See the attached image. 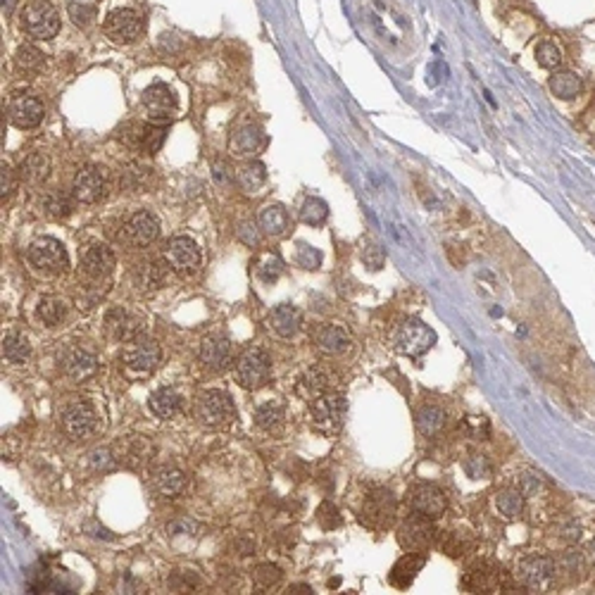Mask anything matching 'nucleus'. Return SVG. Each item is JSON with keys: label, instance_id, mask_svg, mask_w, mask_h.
<instances>
[{"label": "nucleus", "instance_id": "nucleus-1", "mask_svg": "<svg viewBox=\"0 0 595 595\" xmlns=\"http://www.w3.org/2000/svg\"><path fill=\"white\" fill-rule=\"evenodd\" d=\"M60 427H63L65 436H70L72 441H84L93 434L98 427V414L95 407L84 398H72L63 405L60 412Z\"/></svg>", "mask_w": 595, "mask_h": 595}, {"label": "nucleus", "instance_id": "nucleus-2", "mask_svg": "<svg viewBox=\"0 0 595 595\" xmlns=\"http://www.w3.org/2000/svg\"><path fill=\"white\" fill-rule=\"evenodd\" d=\"M395 350L405 358H422L424 353H429L436 343V331L429 324H424L422 319H405L395 329L393 336Z\"/></svg>", "mask_w": 595, "mask_h": 595}, {"label": "nucleus", "instance_id": "nucleus-3", "mask_svg": "<svg viewBox=\"0 0 595 595\" xmlns=\"http://www.w3.org/2000/svg\"><path fill=\"white\" fill-rule=\"evenodd\" d=\"M26 257H29L31 267L41 274H50V277H58L67 272V267H70V257H67V250L65 245L55 241V238H36L29 250H26Z\"/></svg>", "mask_w": 595, "mask_h": 595}, {"label": "nucleus", "instance_id": "nucleus-4", "mask_svg": "<svg viewBox=\"0 0 595 595\" xmlns=\"http://www.w3.org/2000/svg\"><path fill=\"white\" fill-rule=\"evenodd\" d=\"M236 376L238 384L248 391H257V388L267 386L272 376V360L267 350L262 348H248L236 362Z\"/></svg>", "mask_w": 595, "mask_h": 595}, {"label": "nucleus", "instance_id": "nucleus-5", "mask_svg": "<svg viewBox=\"0 0 595 595\" xmlns=\"http://www.w3.org/2000/svg\"><path fill=\"white\" fill-rule=\"evenodd\" d=\"M395 512H398L395 495L386 488H376L365 498V503H362L360 519H362V524L369 526V529L381 531L393 524Z\"/></svg>", "mask_w": 595, "mask_h": 595}, {"label": "nucleus", "instance_id": "nucleus-6", "mask_svg": "<svg viewBox=\"0 0 595 595\" xmlns=\"http://www.w3.org/2000/svg\"><path fill=\"white\" fill-rule=\"evenodd\" d=\"M22 26L29 36L48 41L60 31V15L48 0H33L22 12Z\"/></svg>", "mask_w": 595, "mask_h": 595}, {"label": "nucleus", "instance_id": "nucleus-7", "mask_svg": "<svg viewBox=\"0 0 595 595\" xmlns=\"http://www.w3.org/2000/svg\"><path fill=\"white\" fill-rule=\"evenodd\" d=\"M195 417L205 427H224L236 417L234 400L229 398V393L224 391H205L195 402Z\"/></svg>", "mask_w": 595, "mask_h": 595}, {"label": "nucleus", "instance_id": "nucleus-8", "mask_svg": "<svg viewBox=\"0 0 595 595\" xmlns=\"http://www.w3.org/2000/svg\"><path fill=\"white\" fill-rule=\"evenodd\" d=\"M345 398L338 393H324L312 400V427L321 434H336L343 427L345 417Z\"/></svg>", "mask_w": 595, "mask_h": 595}, {"label": "nucleus", "instance_id": "nucleus-9", "mask_svg": "<svg viewBox=\"0 0 595 595\" xmlns=\"http://www.w3.org/2000/svg\"><path fill=\"white\" fill-rule=\"evenodd\" d=\"M517 579L531 591L545 593L555 584V562L545 555H529L517 564Z\"/></svg>", "mask_w": 595, "mask_h": 595}, {"label": "nucleus", "instance_id": "nucleus-10", "mask_svg": "<svg viewBox=\"0 0 595 595\" xmlns=\"http://www.w3.org/2000/svg\"><path fill=\"white\" fill-rule=\"evenodd\" d=\"M436 540V526L431 522V517H424L419 512H414L398 531V543L409 552H424L431 548Z\"/></svg>", "mask_w": 595, "mask_h": 595}, {"label": "nucleus", "instance_id": "nucleus-11", "mask_svg": "<svg viewBox=\"0 0 595 595\" xmlns=\"http://www.w3.org/2000/svg\"><path fill=\"white\" fill-rule=\"evenodd\" d=\"M72 193L77 198V203L93 205L100 203L107 193V176L105 169H100L98 165H86L81 167L72 183Z\"/></svg>", "mask_w": 595, "mask_h": 595}, {"label": "nucleus", "instance_id": "nucleus-12", "mask_svg": "<svg viewBox=\"0 0 595 595\" xmlns=\"http://www.w3.org/2000/svg\"><path fill=\"white\" fill-rule=\"evenodd\" d=\"M165 259L174 272L191 274V272H195L198 264H200V248H198V243L188 236L172 238L165 248Z\"/></svg>", "mask_w": 595, "mask_h": 595}, {"label": "nucleus", "instance_id": "nucleus-13", "mask_svg": "<svg viewBox=\"0 0 595 595\" xmlns=\"http://www.w3.org/2000/svg\"><path fill=\"white\" fill-rule=\"evenodd\" d=\"M160 345L157 341L148 336H136L134 341H129V345L124 348V365L132 372H150L157 367L160 362Z\"/></svg>", "mask_w": 595, "mask_h": 595}, {"label": "nucleus", "instance_id": "nucleus-14", "mask_svg": "<svg viewBox=\"0 0 595 595\" xmlns=\"http://www.w3.org/2000/svg\"><path fill=\"white\" fill-rule=\"evenodd\" d=\"M143 105L150 110V122L160 127H167L172 122V114L176 110L174 93L165 84H153L143 91Z\"/></svg>", "mask_w": 595, "mask_h": 595}, {"label": "nucleus", "instance_id": "nucleus-15", "mask_svg": "<svg viewBox=\"0 0 595 595\" xmlns=\"http://www.w3.org/2000/svg\"><path fill=\"white\" fill-rule=\"evenodd\" d=\"M105 31L112 41L132 43V41H136L143 33V19L139 12H134L129 8L114 10L105 19Z\"/></svg>", "mask_w": 595, "mask_h": 595}, {"label": "nucleus", "instance_id": "nucleus-16", "mask_svg": "<svg viewBox=\"0 0 595 595\" xmlns=\"http://www.w3.org/2000/svg\"><path fill=\"white\" fill-rule=\"evenodd\" d=\"M462 586L471 593H510L515 591L510 577L503 569H471L462 579Z\"/></svg>", "mask_w": 595, "mask_h": 595}, {"label": "nucleus", "instance_id": "nucleus-17", "mask_svg": "<svg viewBox=\"0 0 595 595\" xmlns=\"http://www.w3.org/2000/svg\"><path fill=\"white\" fill-rule=\"evenodd\" d=\"M124 236L132 245H150L160 236V220L153 215V212L143 210L136 212V215L124 224Z\"/></svg>", "mask_w": 595, "mask_h": 595}, {"label": "nucleus", "instance_id": "nucleus-18", "mask_svg": "<svg viewBox=\"0 0 595 595\" xmlns=\"http://www.w3.org/2000/svg\"><path fill=\"white\" fill-rule=\"evenodd\" d=\"M60 367H63V372L70 376V379L86 381L98 372V360H95V355L81 350V348H72V350H67L63 358H60Z\"/></svg>", "mask_w": 595, "mask_h": 595}, {"label": "nucleus", "instance_id": "nucleus-19", "mask_svg": "<svg viewBox=\"0 0 595 595\" xmlns=\"http://www.w3.org/2000/svg\"><path fill=\"white\" fill-rule=\"evenodd\" d=\"M10 122L19 129H33L43 122V105L31 95H19L10 102Z\"/></svg>", "mask_w": 595, "mask_h": 595}, {"label": "nucleus", "instance_id": "nucleus-20", "mask_svg": "<svg viewBox=\"0 0 595 595\" xmlns=\"http://www.w3.org/2000/svg\"><path fill=\"white\" fill-rule=\"evenodd\" d=\"M412 510L419 512L424 517H441L446 512V495H443L441 488L431 483H419L412 491Z\"/></svg>", "mask_w": 595, "mask_h": 595}, {"label": "nucleus", "instance_id": "nucleus-21", "mask_svg": "<svg viewBox=\"0 0 595 595\" xmlns=\"http://www.w3.org/2000/svg\"><path fill=\"white\" fill-rule=\"evenodd\" d=\"M105 329L112 338L117 341H134L136 336H141V321L134 317L132 312L122 310V307H114L105 314Z\"/></svg>", "mask_w": 595, "mask_h": 595}, {"label": "nucleus", "instance_id": "nucleus-22", "mask_svg": "<svg viewBox=\"0 0 595 595\" xmlns=\"http://www.w3.org/2000/svg\"><path fill=\"white\" fill-rule=\"evenodd\" d=\"M200 360L208 369L222 372L231 362V343L227 336H208L200 345Z\"/></svg>", "mask_w": 595, "mask_h": 595}, {"label": "nucleus", "instance_id": "nucleus-23", "mask_svg": "<svg viewBox=\"0 0 595 595\" xmlns=\"http://www.w3.org/2000/svg\"><path fill=\"white\" fill-rule=\"evenodd\" d=\"M84 272L93 279H105L114 272V252L107 245H91L84 255Z\"/></svg>", "mask_w": 595, "mask_h": 595}, {"label": "nucleus", "instance_id": "nucleus-24", "mask_svg": "<svg viewBox=\"0 0 595 595\" xmlns=\"http://www.w3.org/2000/svg\"><path fill=\"white\" fill-rule=\"evenodd\" d=\"M424 564H427V557H424L422 552H409V555L400 557L398 562L393 564L391 574H388V581H391L395 588H407L417 579V574L422 572Z\"/></svg>", "mask_w": 595, "mask_h": 595}, {"label": "nucleus", "instance_id": "nucleus-25", "mask_svg": "<svg viewBox=\"0 0 595 595\" xmlns=\"http://www.w3.org/2000/svg\"><path fill=\"white\" fill-rule=\"evenodd\" d=\"M329 379H331V376H329V372H326V369L314 367V369H310V372H305L303 376H300L296 391H298L300 398H305V400H317L319 395L329 393V384H331Z\"/></svg>", "mask_w": 595, "mask_h": 595}, {"label": "nucleus", "instance_id": "nucleus-26", "mask_svg": "<svg viewBox=\"0 0 595 595\" xmlns=\"http://www.w3.org/2000/svg\"><path fill=\"white\" fill-rule=\"evenodd\" d=\"M148 405H150V412H153L157 419H174L181 409V395L176 393L174 388L165 386L150 395Z\"/></svg>", "mask_w": 595, "mask_h": 595}, {"label": "nucleus", "instance_id": "nucleus-27", "mask_svg": "<svg viewBox=\"0 0 595 595\" xmlns=\"http://www.w3.org/2000/svg\"><path fill=\"white\" fill-rule=\"evenodd\" d=\"M350 343H353L350 333H348L343 326H336V324L324 326V329L317 333V345L324 355H343L348 348H350Z\"/></svg>", "mask_w": 595, "mask_h": 595}, {"label": "nucleus", "instance_id": "nucleus-28", "mask_svg": "<svg viewBox=\"0 0 595 595\" xmlns=\"http://www.w3.org/2000/svg\"><path fill=\"white\" fill-rule=\"evenodd\" d=\"M269 324H272V329L279 333V336H284V338L296 336L298 329H300V312H298V307H293L289 303L277 305L274 310H272Z\"/></svg>", "mask_w": 595, "mask_h": 595}, {"label": "nucleus", "instance_id": "nucleus-29", "mask_svg": "<svg viewBox=\"0 0 595 595\" xmlns=\"http://www.w3.org/2000/svg\"><path fill=\"white\" fill-rule=\"evenodd\" d=\"M153 486L160 495L176 498L183 488H186V474L176 467H160L153 476Z\"/></svg>", "mask_w": 595, "mask_h": 595}, {"label": "nucleus", "instance_id": "nucleus-30", "mask_svg": "<svg viewBox=\"0 0 595 595\" xmlns=\"http://www.w3.org/2000/svg\"><path fill=\"white\" fill-rule=\"evenodd\" d=\"M550 93L559 100H574L584 93V81L574 72H555L548 81Z\"/></svg>", "mask_w": 595, "mask_h": 595}, {"label": "nucleus", "instance_id": "nucleus-31", "mask_svg": "<svg viewBox=\"0 0 595 595\" xmlns=\"http://www.w3.org/2000/svg\"><path fill=\"white\" fill-rule=\"evenodd\" d=\"M555 577H562L569 584H579L586 577V559L577 550H567L555 562Z\"/></svg>", "mask_w": 595, "mask_h": 595}, {"label": "nucleus", "instance_id": "nucleus-32", "mask_svg": "<svg viewBox=\"0 0 595 595\" xmlns=\"http://www.w3.org/2000/svg\"><path fill=\"white\" fill-rule=\"evenodd\" d=\"M48 174H50V160H48V155L43 153H31L24 157V162L19 165V176L26 181V183H43L48 179Z\"/></svg>", "mask_w": 595, "mask_h": 595}, {"label": "nucleus", "instance_id": "nucleus-33", "mask_svg": "<svg viewBox=\"0 0 595 595\" xmlns=\"http://www.w3.org/2000/svg\"><path fill=\"white\" fill-rule=\"evenodd\" d=\"M165 282V264L160 259H153V262H146L141 267H136L134 272V284L139 291H155L160 289V284Z\"/></svg>", "mask_w": 595, "mask_h": 595}, {"label": "nucleus", "instance_id": "nucleus-34", "mask_svg": "<svg viewBox=\"0 0 595 595\" xmlns=\"http://www.w3.org/2000/svg\"><path fill=\"white\" fill-rule=\"evenodd\" d=\"M132 143L134 146L143 148V150H148V153H157V150L162 148V143H165V127L153 124V122L141 124V127H134Z\"/></svg>", "mask_w": 595, "mask_h": 595}, {"label": "nucleus", "instance_id": "nucleus-35", "mask_svg": "<svg viewBox=\"0 0 595 595\" xmlns=\"http://www.w3.org/2000/svg\"><path fill=\"white\" fill-rule=\"evenodd\" d=\"M443 427H446V412L436 405H427L419 409L417 414V431L424 436V439H434L439 436Z\"/></svg>", "mask_w": 595, "mask_h": 595}, {"label": "nucleus", "instance_id": "nucleus-36", "mask_svg": "<svg viewBox=\"0 0 595 595\" xmlns=\"http://www.w3.org/2000/svg\"><path fill=\"white\" fill-rule=\"evenodd\" d=\"M259 227L264 229V234L269 236H282L286 227H289V215L282 205H267V208L259 212Z\"/></svg>", "mask_w": 595, "mask_h": 595}, {"label": "nucleus", "instance_id": "nucleus-37", "mask_svg": "<svg viewBox=\"0 0 595 595\" xmlns=\"http://www.w3.org/2000/svg\"><path fill=\"white\" fill-rule=\"evenodd\" d=\"M3 355L12 365H22L31 358V343L22 333H8L3 338Z\"/></svg>", "mask_w": 595, "mask_h": 595}, {"label": "nucleus", "instance_id": "nucleus-38", "mask_svg": "<svg viewBox=\"0 0 595 595\" xmlns=\"http://www.w3.org/2000/svg\"><path fill=\"white\" fill-rule=\"evenodd\" d=\"M74 203H77V198H74V193H67V191H50V193L45 195V212L50 217H55V220H63V217H67L70 212L74 210Z\"/></svg>", "mask_w": 595, "mask_h": 595}, {"label": "nucleus", "instance_id": "nucleus-39", "mask_svg": "<svg viewBox=\"0 0 595 595\" xmlns=\"http://www.w3.org/2000/svg\"><path fill=\"white\" fill-rule=\"evenodd\" d=\"M495 508L500 512V517L512 522V519H517L524 512V495L519 491H500L495 495Z\"/></svg>", "mask_w": 595, "mask_h": 595}, {"label": "nucleus", "instance_id": "nucleus-40", "mask_svg": "<svg viewBox=\"0 0 595 595\" xmlns=\"http://www.w3.org/2000/svg\"><path fill=\"white\" fill-rule=\"evenodd\" d=\"M259 143H262V134H259L257 127H243L241 132L234 136V143H231V148H234L236 155H252L255 150L259 148Z\"/></svg>", "mask_w": 595, "mask_h": 595}, {"label": "nucleus", "instance_id": "nucleus-41", "mask_svg": "<svg viewBox=\"0 0 595 595\" xmlns=\"http://www.w3.org/2000/svg\"><path fill=\"white\" fill-rule=\"evenodd\" d=\"M264 179H267V172H264V167L259 165V162H248V165H243L236 172L238 186L245 188L248 193H252V191H257L259 186H262Z\"/></svg>", "mask_w": 595, "mask_h": 595}, {"label": "nucleus", "instance_id": "nucleus-42", "mask_svg": "<svg viewBox=\"0 0 595 595\" xmlns=\"http://www.w3.org/2000/svg\"><path fill=\"white\" fill-rule=\"evenodd\" d=\"M284 419V405L279 400H267L255 409V424L259 429H274Z\"/></svg>", "mask_w": 595, "mask_h": 595}, {"label": "nucleus", "instance_id": "nucleus-43", "mask_svg": "<svg viewBox=\"0 0 595 595\" xmlns=\"http://www.w3.org/2000/svg\"><path fill=\"white\" fill-rule=\"evenodd\" d=\"M36 314L43 324L55 326L58 321H63V317H65V303L58 298H43L36 307Z\"/></svg>", "mask_w": 595, "mask_h": 595}, {"label": "nucleus", "instance_id": "nucleus-44", "mask_svg": "<svg viewBox=\"0 0 595 595\" xmlns=\"http://www.w3.org/2000/svg\"><path fill=\"white\" fill-rule=\"evenodd\" d=\"M536 63L543 67V70H555L562 63V50L557 48V43L552 41H540L536 45Z\"/></svg>", "mask_w": 595, "mask_h": 595}, {"label": "nucleus", "instance_id": "nucleus-45", "mask_svg": "<svg viewBox=\"0 0 595 595\" xmlns=\"http://www.w3.org/2000/svg\"><path fill=\"white\" fill-rule=\"evenodd\" d=\"M326 215H329V208H326L324 200H319V198H310V200H305L303 210H300V220L305 224H310V227H319V224H324Z\"/></svg>", "mask_w": 595, "mask_h": 595}, {"label": "nucleus", "instance_id": "nucleus-46", "mask_svg": "<svg viewBox=\"0 0 595 595\" xmlns=\"http://www.w3.org/2000/svg\"><path fill=\"white\" fill-rule=\"evenodd\" d=\"M15 65H17V70H22V72H36L38 67L43 65V55H41V50H36L33 45H22L15 55Z\"/></svg>", "mask_w": 595, "mask_h": 595}, {"label": "nucleus", "instance_id": "nucleus-47", "mask_svg": "<svg viewBox=\"0 0 595 595\" xmlns=\"http://www.w3.org/2000/svg\"><path fill=\"white\" fill-rule=\"evenodd\" d=\"M464 471H467V476L474 478V481H478V478H488L491 476L488 457L481 453H471L467 460H464Z\"/></svg>", "mask_w": 595, "mask_h": 595}, {"label": "nucleus", "instance_id": "nucleus-48", "mask_svg": "<svg viewBox=\"0 0 595 595\" xmlns=\"http://www.w3.org/2000/svg\"><path fill=\"white\" fill-rule=\"evenodd\" d=\"M282 272H284V264L277 255H267L257 267V277L262 279L264 284H274L277 279L282 277Z\"/></svg>", "mask_w": 595, "mask_h": 595}, {"label": "nucleus", "instance_id": "nucleus-49", "mask_svg": "<svg viewBox=\"0 0 595 595\" xmlns=\"http://www.w3.org/2000/svg\"><path fill=\"white\" fill-rule=\"evenodd\" d=\"M462 429H464V434L474 441H486L488 439V434H491V424H488L486 417H467L464 424H462Z\"/></svg>", "mask_w": 595, "mask_h": 595}, {"label": "nucleus", "instance_id": "nucleus-50", "mask_svg": "<svg viewBox=\"0 0 595 595\" xmlns=\"http://www.w3.org/2000/svg\"><path fill=\"white\" fill-rule=\"evenodd\" d=\"M252 579L259 588H272L274 584H279L282 579V569L277 564H259L255 572H252Z\"/></svg>", "mask_w": 595, "mask_h": 595}, {"label": "nucleus", "instance_id": "nucleus-51", "mask_svg": "<svg viewBox=\"0 0 595 595\" xmlns=\"http://www.w3.org/2000/svg\"><path fill=\"white\" fill-rule=\"evenodd\" d=\"M540 488H543V481H540V476L533 474V471H522V474L517 476V491L524 498L538 495Z\"/></svg>", "mask_w": 595, "mask_h": 595}, {"label": "nucleus", "instance_id": "nucleus-52", "mask_svg": "<svg viewBox=\"0 0 595 595\" xmlns=\"http://www.w3.org/2000/svg\"><path fill=\"white\" fill-rule=\"evenodd\" d=\"M317 517H319V524L324 526V529H336V526H341V522H343L333 503H321L319 510H317Z\"/></svg>", "mask_w": 595, "mask_h": 595}, {"label": "nucleus", "instance_id": "nucleus-53", "mask_svg": "<svg viewBox=\"0 0 595 595\" xmlns=\"http://www.w3.org/2000/svg\"><path fill=\"white\" fill-rule=\"evenodd\" d=\"M467 548H471V540L460 536V533H448L446 540H443V550H446L450 557L464 555V550H467Z\"/></svg>", "mask_w": 595, "mask_h": 595}, {"label": "nucleus", "instance_id": "nucleus-54", "mask_svg": "<svg viewBox=\"0 0 595 595\" xmlns=\"http://www.w3.org/2000/svg\"><path fill=\"white\" fill-rule=\"evenodd\" d=\"M362 259H365V264L369 269L376 272L384 267V250H381L376 243H365V248H362Z\"/></svg>", "mask_w": 595, "mask_h": 595}, {"label": "nucleus", "instance_id": "nucleus-55", "mask_svg": "<svg viewBox=\"0 0 595 595\" xmlns=\"http://www.w3.org/2000/svg\"><path fill=\"white\" fill-rule=\"evenodd\" d=\"M319 262H321V255H319V252L314 250L312 245L300 243V248H298V264L305 267V269H317Z\"/></svg>", "mask_w": 595, "mask_h": 595}, {"label": "nucleus", "instance_id": "nucleus-56", "mask_svg": "<svg viewBox=\"0 0 595 595\" xmlns=\"http://www.w3.org/2000/svg\"><path fill=\"white\" fill-rule=\"evenodd\" d=\"M15 186H17L15 172H12L10 165H3V169H0V193H3V200L15 191Z\"/></svg>", "mask_w": 595, "mask_h": 595}, {"label": "nucleus", "instance_id": "nucleus-57", "mask_svg": "<svg viewBox=\"0 0 595 595\" xmlns=\"http://www.w3.org/2000/svg\"><path fill=\"white\" fill-rule=\"evenodd\" d=\"M167 531L176 536V533H188V536H193L195 533V524L191 522V519H179V522H172L167 526Z\"/></svg>", "mask_w": 595, "mask_h": 595}, {"label": "nucleus", "instance_id": "nucleus-58", "mask_svg": "<svg viewBox=\"0 0 595 595\" xmlns=\"http://www.w3.org/2000/svg\"><path fill=\"white\" fill-rule=\"evenodd\" d=\"M91 462H93V467L95 469H107V467H112V457L107 450H95V453L91 455Z\"/></svg>", "mask_w": 595, "mask_h": 595}, {"label": "nucleus", "instance_id": "nucleus-59", "mask_svg": "<svg viewBox=\"0 0 595 595\" xmlns=\"http://www.w3.org/2000/svg\"><path fill=\"white\" fill-rule=\"evenodd\" d=\"M72 17L77 24H86L93 17V10L86 8V5H72Z\"/></svg>", "mask_w": 595, "mask_h": 595}, {"label": "nucleus", "instance_id": "nucleus-60", "mask_svg": "<svg viewBox=\"0 0 595 595\" xmlns=\"http://www.w3.org/2000/svg\"><path fill=\"white\" fill-rule=\"evenodd\" d=\"M562 538L569 540V543H577V540L581 538V526L574 524V522H569L567 526H562Z\"/></svg>", "mask_w": 595, "mask_h": 595}, {"label": "nucleus", "instance_id": "nucleus-61", "mask_svg": "<svg viewBox=\"0 0 595 595\" xmlns=\"http://www.w3.org/2000/svg\"><path fill=\"white\" fill-rule=\"evenodd\" d=\"M291 593H293V595H298V593L310 595V593H312V588H310V586H293V588H291Z\"/></svg>", "mask_w": 595, "mask_h": 595}, {"label": "nucleus", "instance_id": "nucleus-62", "mask_svg": "<svg viewBox=\"0 0 595 595\" xmlns=\"http://www.w3.org/2000/svg\"><path fill=\"white\" fill-rule=\"evenodd\" d=\"M591 557L595 559V540H593V543H591Z\"/></svg>", "mask_w": 595, "mask_h": 595}]
</instances>
